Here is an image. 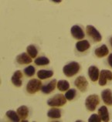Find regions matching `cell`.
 Segmentation results:
<instances>
[{"label": "cell", "mask_w": 112, "mask_h": 122, "mask_svg": "<svg viewBox=\"0 0 112 122\" xmlns=\"http://www.w3.org/2000/svg\"><path fill=\"white\" fill-rule=\"evenodd\" d=\"M5 116L10 121H15V122L21 121V119H20V116H19L17 111L15 112L12 110H9L5 113Z\"/></svg>", "instance_id": "cell-20"}, {"label": "cell", "mask_w": 112, "mask_h": 122, "mask_svg": "<svg viewBox=\"0 0 112 122\" xmlns=\"http://www.w3.org/2000/svg\"><path fill=\"white\" fill-rule=\"evenodd\" d=\"M81 69V64L76 61H71L63 67V72L67 77H73L80 72Z\"/></svg>", "instance_id": "cell-1"}, {"label": "cell", "mask_w": 112, "mask_h": 122, "mask_svg": "<svg viewBox=\"0 0 112 122\" xmlns=\"http://www.w3.org/2000/svg\"><path fill=\"white\" fill-rule=\"evenodd\" d=\"M76 94H77V93H76V89H73H73H69L68 91L66 92L65 97H66L67 101H71L73 100V99L76 98Z\"/></svg>", "instance_id": "cell-25"}, {"label": "cell", "mask_w": 112, "mask_h": 122, "mask_svg": "<svg viewBox=\"0 0 112 122\" xmlns=\"http://www.w3.org/2000/svg\"><path fill=\"white\" fill-rule=\"evenodd\" d=\"M42 82L40 80L38 79H31L28 81L26 86H25V90L28 94H34L36 92H38L42 87Z\"/></svg>", "instance_id": "cell-5"}, {"label": "cell", "mask_w": 112, "mask_h": 122, "mask_svg": "<svg viewBox=\"0 0 112 122\" xmlns=\"http://www.w3.org/2000/svg\"><path fill=\"white\" fill-rule=\"evenodd\" d=\"M70 33H71V36H73V39L77 40H83V39L85 37L84 30L79 25H73L71 29H70Z\"/></svg>", "instance_id": "cell-7"}, {"label": "cell", "mask_w": 112, "mask_h": 122, "mask_svg": "<svg viewBox=\"0 0 112 122\" xmlns=\"http://www.w3.org/2000/svg\"><path fill=\"white\" fill-rule=\"evenodd\" d=\"M66 98L65 97V95H63V94H56L54 96H53L52 97H50L49 100L47 101V104L50 107H63L64 106L66 103Z\"/></svg>", "instance_id": "cell-2"}, {"label": "cell", "mask_w": 112, "mask_h": 122, "mask_svg": "<svg viewBox=\"0 0 112 122\" xmlns=\"http://www.w3.org/2000/svg\"><path fill=\"white\" fill-rule=\"evenodd\" d=\"M34 63L36 66H47L50 63V60L46 56H39L34 60Z\"/></svg>", "instance_id": "cell-23"}, {"label": "cell", "mask_w": 112, "mask_h": 122, "mask_svg": "<svg viewBox=\"0 0 112 122\" xmlns=\"http://www.w3.org/2000/svg\"><path fill=\"white\" fill-rule=\"evenodd\" d=\"M70 83L67 81H65V80H60L59 81H57L56 87L60 91H67L70 89Z\"/></svg>", "instance_id": "cell-22"}, {"label": "cell", "mask_w": 112, "mask_h": 122, "mask_svg": "<svg viewBox=\"0 0 112 122\" xmlns=\"http://www.w3.org/2000/svg\"><path fill=\"white\" fill-rule=\"evenodd\" d=\"M109 53V49L105 44L97 47L94 50V54L97 58H103L108 55Z\"/></svg>", "instance_id": "cell-16"}, {"label": "cell", "mask_w": 112, "mask_h": 122, "mask_svg": "<svg viewBox=\"0 0 112 122\" xmlns=\"http://www.w3.org/2000/svg\"><path fill=\"white\" fill-rule=\"evenodd\" d=\"M26 52L31 58H36L38 53H39V50L36 45L30 44L26 48Z\"/></svg>", "instance_id": "cell-21"}, {"label": "cell", "mask_w": 112, "mask_h": 122, "mask_svg": "<svg viewBox=\"0 0 112 122\" xmlns=\"http://www.w3.org/2000/svg\"><path fill=\"white\" fill-rule=\"evenodd\" d=\"M11 82L16 87H20L22 85V73L21 70H16L12 74Z\"/></svg>", "instance_id": "cell-12"}, {"label": "cell", "mask_w": 112, "mask_h": 122, "mask_svg": "<svg viewBox=\"0 0 112 122\" xmlns=\"http://www.w3.org/2000/svg\"><path fill=\"white\" fill-rule=\"evenodd\" d=\"M61 110L56 107H53V108H50L47 112V117L50 119H60L61 117Z\"/></svg>", "instance_id": "cell-18"}, {"label": "cell", "mask_w": 112, "mask_h": 122, "mask_svg": "<svg viewBox=\"0 0 112 122\" xmlns=\"http://www.w3.org/2000/svg\"><path fill=\"white\" fill-rule=\"evenodd\" d=\"M107 63H108V65L110 66L111 68H112V53L109 54L108 55V57H107Z\"/></svg>", "instance_id": "cell-27"}, {"label": "cell", "mask_w": 112, "mask_h": 122, "mask_svg": "<svg viewBox=\"0 0 112 122\" xmlns=\"http://www.w3.org/2000/svg\"><path fill=\"white\" fill-rule=\"evenodd\" d=\"M53 71L51 70H40L37 72V76L40 80H46L52 77Z\"/></svg>", "instance_id": "cell-19"}, {"label": "cell", "mask_w": 112, "mask_h": 122, "mask_svg": "<svg viewBox=\"0 0 112 122\" xmlns=\"http://www.w3.org/2000/svg\"><path fill=\"white\" fill-rule=\"evenodd\" d=\"M32 59L27 53H22L15 57V61L20 65H27L32 63Z\"/></svg>", "instance_id": "cell-11"}, {"label": "cell", "mask_w": 112, "mask_h": 122, "mask_svg": "<svg viewBox=\"0 0 112 122\" xmlns=\"http://www.w3.org/2000/svg\"><path fill=\"white\" fill-rule=\"evenodd\" d=\"M56 84H57V82L56 79L51 80L50 81L47 82L46 83H45V84L42 86L41 91H42L43 94H50V93H52L54 90L56 89Z\"/></svg>", "instance_id": "cell-10"}, {"label": "cell", "mask_w": 112, "mask_h": 122, "mask_svg": "<svg viewBox=\"0 0 112 122\" xmlns=\"http://www.w3.org/2000/svg\"><path fill=\"white\" fill-rule=\"evenodd\" d=\"M23 73L27 77H32L36 73V68L33 65H30L23 70Z\"/></svg>", "instance_id": "cell-24"}, {"label": "cell", "mask_w": 112, "mask_h": 122, "mask_svg": "<svg viewBox=\"0 0 112 122\" xmlns=\"http://www.w3.org/2000/svg\"><path fill=\"white\" fill-rule=\"evenodd\" d=\"M74 86L81 92L84 93L87 90L88 87V82L87 79L84 76H79L76 78L74 81Z\"/></svg>", "instance_id": "cell-8"}, {"label": "cell", "mask_w": 112, "mask_h": 122, "mask_svg": "<svg viewBox=\"0 0 112 122\" xmlns=\"http://www.w3.org/2000/svg\"><path fill=\"white\" fill-rule=\"evenodd\" d=\"M112 81V72L109 70H102L100 72L98 83L101 86L107 84L108 82Z\"/></svg>", "instance_id": "cell-6"}, {"label": "cell", "mask_w": 112, "mask_h": 122, "mask_svg": "<svg viewBox=\"0 0 112 122\" xmlns=\"http://www.w3.org/2000/svg\"><path fill=\"white\" fill-rule=\"evenodd\" d=\"M101 98L107 106H112V91L111 89H104L101 92Z\"/></svg>", "instance_id": "cell-15"}, {"label": "cell", "mask_w": 112, "mask_h": 122, "mask_svg": "<svg viewBox=\"0 0 112 122\" xmlns=\"http://www.w3.org/2000/svg\"><path fill=\"white\" fill-rule=\"evenodd\" d=\"M17 113L20 116L22 122H27V117L30 114V110L29 107L25 105H22L20 107L17 108Z\"/></svg>", "instance_id": "cell-14"}, {"label": "cell", "mask_w": 112, "mask_h": 122, "mask_svg": "<svg viewBox=\"0 0 112 122\" xmlns=\"http://www.w3.org/2000/svg\"><path fill=\"white\" fill-rule=\"evenodd\" d=\"M86 33H87V36L93 43H99L102 40V36L101 33L96 29L94 25H87L86 26Z\"/></svg>", "instance_id": "cell-3"}, {"label": "cell", "mask_w": 112, "mask_h": 122, "mask_svg": "<svg viewBox=\"0 0 112 122\" xmlns=\"http://www.w3.org/2000/svg\"><path fill=\"white\" fill-rule=\"evenodd\" d=\"M87 73L92 82H97L98 81L99 76H100V71H99L97 66L94 65L91 66L87 70Z\"/></svg>", "instance_id": "cell-13"}, {"label": "cell", "mask_w": 112, "mask_h": 122, "mask_svg": "<svg viewBox=\"0 0 112 122\" xmlns=\"http://www.w3.org/2000/svg\"><path fill=\"white\" fill-rule=\"evenodd\" d=\"M100 97L97 94H91L86 98L85 107L89 111H94L97 108V105L100 104Z\"/></svg>", "instance_id": "cell-4"}, {"label": "cell", "mask_w": 112, "mask_h": 122, "mask_svg": "<svg viewBox=\"0 0 112 122\" xmlns=\"http://www.w3.org/2000/svg\"><path fill=\"white\" fill-rule=\"evenodd\" d=\"M91 48V44L87 40H79L76 43L75 49L80 53H86Z\"/></svg>", "instance_id": "cell-9"}, {"label": "cell", "mask_w": 112, "mask_h": 122, "mask_svg": "<svg viewBox=\"0 0 112 122\" xmlns=\"http://www.w3.org/2000/svg\"><path fill=\"white\" fill-rule=\"evenodd\" d=\"M88 121L89 122H101L102 121L100 116L98 115V114H94L91 115V117H90L88 119Z\"/></svg>", "instance_id": "cell-26"}, {"label": "cell", "mask_w": 112, "mask_h": 122, "mask_svg": "<svg viewBox=\"0 0 112 122\" xmlns=\"http://www.w3.org/2000/svg\"><path fill=\"white\" fill-rule=\"evenodd\" d=\"M108 43H109L110 46H111V48L112 49V36H110L109 40H108Z\"/></svg>", "instance_id": "cell-28"}, {"label": "cell", "mask_w": 112, "mask_h": 122, "mask_svg": "<svg viewBox=\"0 0 112 122\" xmlns=\"http://www.w3.org/2000/svg\"><path fill=\"white\" fill-rule=\"evenodd\" d=\"M98 115L101 118L102 121L107 122L110 121V114L108 109L106 106H101V107L98 109Z\"/></svg>", "instance_id": "cell-17"}]
</instances>
